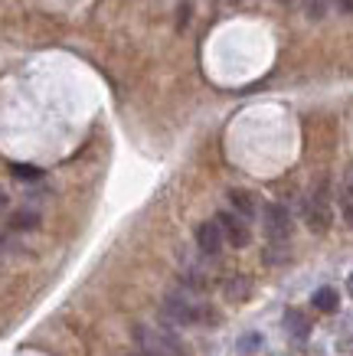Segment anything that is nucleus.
Returning a JSON list of instances; mask_svg holds the SVG:
<instances>
[{
	"label": "nucleus",
	"mask_w": 353,
	"mask_h": 356,
	"mask_svg": "<svg viewBox=\"0 0 353 356\" xmlns=\"http://www.w3.org/2000/svg\"><path fill=\"white\" fill-rule=\"evenodd\" d=\"M235 3H239V0H235Z\"/></svg>",
	"instance_id": "5701e85b"
},
{
	"label": "nucleus",
	"mask_w": 353,
	"mask_h": 356,
	"mask_svg": "<svg viewBox=\"0 0 353 356\" xmlns=\"http://www.w3.org/2000/svg\"><path fill=\"white\" fill-rule=\"evenodd\" d=\"M10 170L17 180H40V177H43V170H40V167H30V163H13Z\"/></svg>",
	"instance_id": "4468645a"
},
{
	"label": "nucleus",
	"mask_w": 353,
	"mask_h": 356,
	"mask_svg": "<svg viewBox=\"0 0 353 356\" xmlns=\"http://www.w3.org/2000/svg\"><path fill=\"white\" fill-rule=\"evenodd\" d=\"M301 7H304V13H308L311 20H324V13H327V7H331V0H301Z\"/></svg>",
	"instance_id": "ddd939ff"
},
{
	"label": "nucleus",
	"mask_w": 353,
	"mask_h": 356,
	"mask_svg": "<svg viewBox=\"0 0 353 356\" xmlns=\"http://www.w3.org/2000/svg\"><path fill=\"white\" fill-rule=\"evenodd\" d=\"M164 321L173 327H193V324H216V311L206 301L193 298L187 291H171L161 304Z\"/></svg>",
	"instance_id": "f257e3e1"
},
{
	"label": "nucleus",
	"mask_w": 353,
	"mask_h": 356,
	"mask_svg": "<svg viewBox=\"0 0 353 356\" xmlns=\"http://www.w3.org/2000/svg\"><path fill=\"white\" fill-rule=\"evenodd\" d=\"M265 232H268V238H288L291 236V216H288L285 206H279V203L265 206Z\"/></svg>",
	"instance_id": "423d86ee"
},
{
	"label": "nucleus",
	"mask_w": 353,
	"mask_h": 356,
	"mask_svg": "<svg viewBox=\"0 0 353 356\" xmlns=\"http://www.w3.org/2000/svg\"><path fill=\"white\" fill-rule=\"evenodd\" d=\"M131 356H144V353H131Z\"/></svg>",
	"instance_id": "412c9836"
},
{
	"label": "nucleus",
	"mask_w": 353,
	"mask_h": 356,
	"mask_svg": "<svg viewBox=\"0 0 353 356\" xmlns=\"http://www.w3.org/2000/svg\"><path fill=\"white\" fill-rule=\"evenodd\" d=\"M343 216H347V222L353 226V200H343Z\"/></svg>",
	"instance_id": "f3484780"
},
{
	"label": "nucleus",
	"mask_w": 353,
	"mask_h": 356,
	"mask_svg": "<svg viewBox=\"0 0 353 356\" xmlns=\"http://www.w3.org/2000/svg\"><path fill=\"white\" fill-rule=\"evenodd\" d=\"M216 222H219V229H223V236H226V242L233 248H246L249 242H252V232H249V226H246V216H239V213H219L216 216Z\"/></svg>",
	"instance_id": "20e7f679"
},
{
	"label": "nucleus",
	"mask_w": 353,
	"mask_h": 356,
	"mask_svg": "<svg viewBox=\"0 0 353 356\" xmlns=\"http://www.w3.org/2000/svg\"><path fill=\"white\" fill-rule=\"evenodd\" d=\"M3 248H10V242H7V238L0 236V252H3Z\"/></svg>",
	"instance_id": "a211bd4d"
},
{
	"label": "nucleus",
	"mask_w": 353,
	"mask_h": 356,
	"mask_svg": "<svg viewBox=\"0 0 353 356\" xmlns=\"http://www.w3.org/2000/svg\"><path fill=\"white\" fill-rule=\"evenodd\" d=\"M219 291H223V298L229 304H242L249 294H252V278H249V275H229Z\"/></svg>",
	"instance_id": "0eeeda50"
},
{
	"label": "nucleus",
	"mask_w": 353,
	"mask_h": 356,
	"mask_svg": "<svg viewBox=\"0 0 353 356\" xmlns=\"http://www.w3.org/2000/svg\"><path fill=\"white\" fill-rule=\"evenodd\" d=\"M36 226H40V213H33V209H17L10 216V229H17V232H30Z\"/></svg>",
	"instance_id": "f8f14e48"
},
{
	"label": "nucleus",
	"mask_w": 353,
	"mask_h": 356,
	"mask_svg": "<svg viewBox=\"0 0 353 356\" xmlns=\"http://www.w3.org/2000/svg\"><path fill=\"white\" fill-rule=\"evenodd\" d=\"M262 261H265V265H285V261H291L288 238H272L265 245V252H262Z\"/></svg>",
	"instance_id": "1a4fd4ad"
},
{
	"label": "nucleus",
	"mask_w": 353,
	"mask_h": 356,
	"mask_svg": "<svg viewBox=\"0 0 353 356\" xmlns=\"http://www.w3.org/2000/svg\"><path fill=\"white\" fill-rule=\"evenodd\" d=\"M134 340H138V346H141V353L144 356H187L183 353V346L173 340V334L157 330V327L138 324L134 327Z\"/></svg>",
	"instance_id": "f03ea898"
},
{
	"label": "nucleus",
	"mask_w": 353,
	"mask_h": 356,
	"mask_svg": "<svg viewBox=\"0 0 353 356\" xmlns=\"http://www.w3.org/2000/svg\"><path fill=\"white\" fill-rule=\"evenodd\" d=\"M229 203H233V209L239 216H246V219H252L258 213V200H256V193H249V190H233V193H229Z\"/></svg>",
	"instance_id": "6e6552de"
},
{
	"label": "nucleus",
	"mask_w": 353,
	"mask_h": 356,
	"mask_svg": "<svg viewBox=\"0 0 353 356\" xmlns=\"http://www.w3.org/2000/svg\"><path fill=\"white\" fill-rule=\"evenodd\" d=\"M304 219H308L311 232H327L331 229V196H327L324 184L304 200Z\"/></svg>",
	"instance_id": "7ed1b4c3"
},
{
	"label": "nucleus",
	"mask_w": 353,
	"mask_h": 356,
	"mask_svg": "<svg viewBox=\"0 0 353 356\" xmlns=\"http://www.w3.org/2000/svg\"><path fill=\"white\" fill-rule=\"evenodd\" d=\"M3 206H7V196H3V193H0V209H3Z\"/></svg>",
	"instance_id": "6ab92c4d"
},
{
	"label": "nucleus",
	"mask_w": 353,
	"mask_h": 356,
	"mask_svg": "<svg viewBox=\"0 0 353 356\" xmlns=\"http://www.w3.org/2000/svg\"><path fill=\"white\" fill-rule=\"evenodd\" d=\"M285 327H288V334L295 337V340H304V337L311 334L308 317H304L301 311H285Z\"/></svg>",
	"instance_id": "9d476101"
},
{
	"label": "nucleus",
	"mask_w": 353,
	"mask_h": 356,
	"mask_svg": "<svg viewBox=\"0 0 353 356\" xmlns=\"http://www.w3.org/2000/svg\"><path fill=\"white\" fill-rule=\"evenodd\" d=\"M258 343H262V337H242V343H239V350H242V353H246V350H249V346H258Z\"/></svg>",
	"instance_id": "2eb2a0df"
},
{
	"label": "nucleus",
	"mask_w": 353,
	"mask_h": 356,
	"mask_svg": "<svg viewBox=\"0 0 353 356\" xmlns=\"http://www.w3.org/2000/svg\"><path fill=\"white\" fill-rule=\"evenodd\" d=\"M281 3H291V0H281Z\"/></svg>",
	"instance_id": "4be33fe9"
},
{
	"label": "nucleus",
	"mask_w": 353,
	"mask_h": 356,
	"mask_svg": "<svg viewBox=\"0 0 353 356\" xmlns=\"http://www.w3.org/2000/svg\"><path fill=\"white\" fill-rule=\"evenodd\" d=\"M347 288H350V294H353V275H350V281H347Z\"/></svg>",
	"instance_id": "aec40b11"
},
{
	"label": "nucleus",
	"mask_w": 353,
	"mask_h": 356,
	"mask_svg": "<svg viewBox=\"0 0 353 356\" xmlns=\"http://www.w3.org/2000/svg\"><path fill=\"white\" fill-rule=\"evenodd\" d=\"M314 307L324 314H334L340 307V294L334 291V288H317V291H314Z\"/></svg>",
	"instance_id": "9b49d317"
},
{
	"label": "nucleus",
	"mask_w": 353,
	"mask_h": 356,
	"mask_svg": "<svg viewBox=\"0 0 353 356\" xmlns=\"http://www.w3.org/2000/svg\"><path fill=\"white\" fill-rule=\"evenodd\" d=\"M193 238H196V248L203 252V255H219V248H223V242H226V236H223V229H219V222H200L196 226V232H193Z\"/></svg>",
	"instance_id": "39448f33"
},
{
	"label": "nucleus",
	"mask_w": 353,
	"mask_h": 356,
	"mask_svg": "<svg viewBox=\"0 0 353 356\" xmlns=\"http://www.w3.org/2000/svg\"><path fill=\"white\" fill-rule=\"evenodd\" d=\"M334 3H337L340 13H353V0H334Z\"/></svg>",
	"instance_id": "dca6fc26"
}]
</instances>
